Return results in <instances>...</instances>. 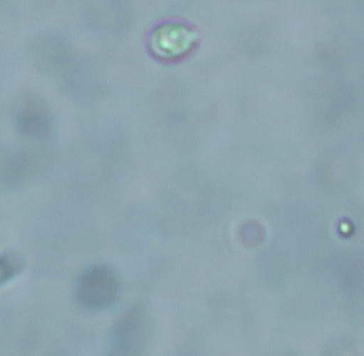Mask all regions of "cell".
I'll return each instance as SVG.
<instances>
[{
	"label": "cell",
	"mask_w": 364,
	"mask_h": 356,
	"mask_svg": "<svg viewBox=\"0 0 364 356\" xmlns=\"http://www.w3.org/2000/svg\"><path fill=\"white\" fill-rule=\"evenodd\" d=\"M120 284L112 269L97 266L87 270L78 281V302L92 311L107 308L118 298Z\"/></svg>",
	"instance_id": "cell-1"
},
{
	"label": "cell",
	"mask_w": 364,
	"mask_h": 356,
	"mask_svg": "<svg viewBox=\"0 0 364 356\" xmlns=\"http://www.w3.org/2000/svg\"><path fill=\"white\" fill-rule=\"evenodd\" d=\"M146 337V320L144 311L132 309L117 323L112 333V354L134 355L139 354Z\"/></svg>",
	"instance_id": "cell-2"
},
{
	"label": "cell",
	"mask_w": 364,
	"mask_h": 356,
	"mask_svg": "<svg viewBox=\"0 0 364 356\" xmlns=\"http://www.w3.org/2000/svg\"><path fill=\"white\" fill-rule=\"evenodd\" d=\"M193 33L183 26H165L152 38L155 53L166 57H178L186 53L193 43Z\"/></svg>",
	"instance_id": "cell-3"
},
{
	"label": "cell",
	"mask_w": 364,
	"mask_h": 356,
	"mask_svg": "<svg viewBox=\"0 0 364 356\" xmlns=\"http://www.w3.org/2000/svg\"><path fill=\"white\" fill-rule=\"evenodd\" d=\"M23 262L16 254L5 253L0 255V285L11 281L22 270Z\"/></svg>",
	"instance_id": "cell-4"
}]
</instances>
